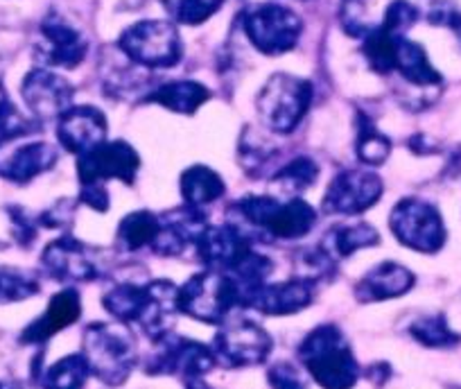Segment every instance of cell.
I'll return each mask as SVG.
<instances>
[{
	"instance_id": "obj_28",
	"label": "cell",
	"mask_w": 461,
	"mask_h": 389,
	"mask_svg": "<svg viewBox=\"0 0 461 389\" xmlns=\"http://www.w3.org/2000/svg\"><path fill=\"white\" fill-rule=\"evenodd\" d=\"M161 229V218L154 215L152 211H134L118 224V236L115 245L122 251H140L145 247H152Z\"/></svg>"
},
{
	"instance_id": "obj_5",
	"label": "cell",
	"mask_w": 461,
	"mask_h": 389,
	"mask_svg": "<svg viewBox=\"0 0 461 389\" xmlns=\"http://www.w3.org/2000/svg\"><path fill=\"white\" fill-rule=\"evenodd\" d=\"M312 84L290 73H276L267 79L256 97L260 121L276 134H292L312 104Z\"/></svg>"
},
{
	"instance_id": "obj_32",
	"label": "cell",
	"mask_w": 461,
	"mask_h": 389,
	"mask_svg": "<svg viewBox=\"0 0 461 389\" xmlns=\"http://www.w3.org/2000/svg\"><path fill=\"white\" fill-rule=\"evenodd\" d=\"M88 375H91V371H88L82 353H73V356L61 357L55 365L48 366L41 384L43 389H84Z\"/></svg>"
},
{
	"instance_id": "obj_4",
	"label": "cell",
	"mask_w": 461,
	"mask_h": 389,
	"mask_svg": "<svg viewBox=\"0 0 461 389\" xmlns=\"http://www.w3.org/2000/svg\"><path fill=\"white\" fill-rule=\"evenodd\" d=\"M236 308H245V292L226 272H199L179 287V312L202 324H226Z\"/></svg>"
},
{
	"instance_id": "obj_30",
	"label": "cell",
	"mask_w": 461,
	"mask_h": 389,
	"mask_svg": "<svg viewBox=\"0 0 461 389\" xmlns=\"http://www.w3.org/2000/svg\"><path fill=\"white\" fill-rule=\"evenodd\" d=\"M407 333L428 348H452L461 342L459 333L450 329L446 315L443 312H434V315H420L410 324Z\"/></svg>"
},
{
	"instance_id": "obj_20",
	"label": "cell",
	"mask_w": 461,
	"mask_h": 389,
	"mask_svg": "<svg viewBox=\"0 0 461 389\" xmlns=\"http://www.w3.org/2000/svg\"><path fill=\"white\" fill-rule=\"evenodd\" d=\"M82 315V299L75 287L57 292L50 299L43 315H39L28 329L21 333V344H46L64 329L73 326Z\"/></svg>"
},
{
	"instance_id": "obj_1",
	"label": "cell",
	"mask_w": 461,
	"mask_h": 389,
	"mask_svg": "<svg viewBox=\"0 0 461 389\" xmlns=\"http://www.w3.org/2000/svg\"><path fill=\"white\" fill-rule=\"evenodd\" d=\"M299 360L321 389H353L360 380L356 353L335 324L310 330L299 344Z\"/></svg>"
},
{
	"instance_id": "obj_35",
	"label": "cell",
	"mask_w": 461,
	"mask_h": 389,
	"mask_svg": "<svg viewBox=\"0 0 461 389\" xmlns=\"http://www.w3.org/2000/svg\"><path fill=\"white\" fill-rule=\"evenodd\" d=\"M167 14L184 25H202L211 19L226 0H158Z\"/></svg>"
},
{
	"instance_id": "obj_13",
	"label": "cell",
	"mask_w": 461,
	"mask_h": 389,
	"mask_svg": "<svg viewBox=\"0 0 461 389\" xmlns=\"http://www.w3.org/2000/svg\"><path fill=\"white\" fill-rule=\"evenodd\" d=\"M41 265L48 276L61 283H91L102 276L95 251L68 233L43 249Z\"/></svg>"
},
{
	"instance_id": "obj_45",
	"label": "cell",
	"mask_w": 461,
	"mask_h": 389,
	"mask_svg": "<svg viewBox=\"0 0 461 389\" xmlns=\"http://www.w3.org/2000/svg\"><path fill=\"white\" fill-rule=\"evenodd\" d=\"M452 32H455V37H456V41H459V46H461V14L456 16V21L455 23H452Z\"/></svg>"
},
{
	"instance_id": "obj_21",
	"label": "cell",
	"mask_w": 461,
	"mask_h": 389,
	"mask_svg": "<svg viewBox=\"0 0 461 389\" xmlns=\"http://www.w3.org/2000/svg\"><path fill=\"white\" fill-rule=\"evenodd\" d=\"M179 315V287L170 281H152L145 285V303L136 324L148 338L158 339L172 333V321Z\"/></svg>"
},
{
	"instance_id": "obj_19",
	"label": "cell",
	"mask_w": 461,
	"mask_h": 389,
	"mask_svg": "<svg viewBox=\"0 0 461 389\" xmlns=\"http://www.w3.org/2000/svg\"><path fill=\"white\" fill-rule=\"evenodd\" d=\"M158 218H161V229L152 245L154 254L158 256H179L188 247H194L197 238L208 227L202 209H193L188 204L176 211H167Z\"/></svg>"
},
{
	"instance_id": "obj_40",
	"label": "cell",
	"mask_w": 461,
	"mask_h": 389,
	"mask_svg": "<svg viewBox=\"0 0 461 389\" xmlns=\"http://www.w3.org/2000/svg\"><path fill=\"white\" fill-rule=\"evenodd\" d=\"M73 211H75L73 202L59 200L55 206H50V209L43 211V213L39 215V224H41V227L61 229L73 220Z\"/></svg>"
},
{
	"instance_id": "obj_38",
	"label": "cell",
	"mask_w": 461,
	"mask_h": 389,
	"mask_svg": "<svg viewBox=\"0 0 461 389\" xmlns=\"http://www.w3.org/2000/svg\"><path fill=\"white\" fill-rule=\"evenodd\" d=\"M267 383L272 389H308L301 371L290 362H276L269 366Z\"/></svg>"
},
{
	"instance_id": "obj_36",
	"label": "cell",
	"mask_w": 461,
	"mask_h": 389,
	"mask_svg": "<svg viewBox=\"0 0 461 389\" xmlns=\"http://www.w3.org/2000/svg\"><path fill=\"white\" fill-rule=\"evenodd\" d=\"M30 131H32V122L12 104L5 86L0 84V148Z\"/></svg>"
},
{
	"instance_id": "obj_43",
	"label": "cell",
	"mask_w": 461,
	"mask_h": 389,
	"mask_svg": "<svg viewBox=\"0 0 461 389\" xmlns=\"http://www.w3.org/2000/svg\"><path fill=\"white\" fill-rule=\"evenodd\" d=\"M389 375H392V369H389V365H384V362H380V365H371L369 366V378L371 383L375 384H384L389 380Z\"/></svg>"
},
{
	"instance_id": "obj_25",
	"label": "cell",
	"mask_w": 461,
	"mask_h": 389,
	"mask_svg": "<svg viewBox=\"0 0 461 389\" xmlns=\"http://www.w3.org/2000/svg\"><path fill=\"white\" fill-rule=\"evenodd\" d=\"M378 242H380V236L371 224L357 222V224H339V227H332L330 231L323 236V240L319 242V247H321L323 254L337 265L339 260L356 254V251L366 249V247H375Z\"/></svg>"
},
{
	"instance_id": "obj_31",
	"label": "cell",
	"mask_w": 461,
	"mask_h": 389,
	"mask_svg": "<svg viewBox=\"0 0 461 389\" xmlns=\"http://www.w3.org/2000/svg\"><path fill=\"white\" fill-rule=\"evenodd\" d=\"M356 154L366 166H383L392 154V140L374 125L366 113H357Z\"/></svg>"
},
{
	"instance_id": "obj_3",
	"label": "cell",
	"mask_w": 461,
	"mask_h": 389,
	"mask_svg": "<svg viewBox=\"0 0 461 389\" xmlns=\"http://www.w3.org/2000/svg\"><path fill=\"white\" fill-rule=\"evenodd\" d=\"M242 224L258 231L269 233L281 240H296L312 231L317 213L301 197H290L287 202L269 197V194H249L230 206Z\"/></svg>"
},
{
	"instance_id": "obj_15",
	"label": "cell",
	"mask_w": 461,
	"mask_h": 389,
	"mask_svg": "<svg viewBox=\"0 0 461 389\" xmlns=\"http://www.w3.org/2000/svg\"><path fill=\"white\" fill-rule=\"evenodd\" d=\"M41 43H39V59L46 66L57 68H77L88 52V41L77 28L68 23L57 12L41 21Z\"/></svg>"
},
{
	"instance_id": "obj_34",
	"label": "cell",
	"mask_w": 461,
	"mask_h": 389,
	"mask_svg": "<svg viewBox=\"0 0 461 389\" xmlns=\"http://www.w3.org/2000/svg\"><path fill=\"white\" fill-rule=\"evenodd\" d=\"M39 294V278L32 272L0 265V306L25 302Z\"/></svg>"
},
{
	"instance_id": "obj_11",
	"label": "cell",
	"mask_w": 461,
	"mask_h": 389,
	"mask_svg": "<svg viewBox=\"0 0 461 389\" xmlns=\"http://www.w3.org/2000/svg\"><path fill=\"white\" fill-rule=\"evenodd\" d=\"M383 197V181L365 170H344L328 184L323 194V213L360 215L375 206Z\"/></svg>"
},
{
	"instance_id": "obj_27",
	"label": "cell",
	"mask_w": 461,
	"mask_h": 389,
	"mask_svg": "<svg viewBox=\"0 0 461 389\" xmlns=\"http://www.w3.org/2000/svg\"><path fill=\"white\" fill-rule=\"evenodd\" d=\"M181 197L193 209H203L224 194L226 185L215 170L206 166H190L179 179Z\"/></svg>"
},
{
	"instance_id": "obj_44",
	"label": "cell",
	"mask_w": 461,
	"mask_h": 389,
	"mask_svg": "<svg viewBox=\"0 0 461 389\" xmlns=\"http://www.w3.org/2000/svg\"><path fill=\"white\" fill-rule=\"evenodd\" d=\"M450 170L455 172L456 176H461V145L455 149V154H452V158H450Z\"/></svg>"
},
{
	"instance_id": "obj_9",
	"label": "cell",
	"mask_w": 461,
	"mask_h": 389,
	"mask_svg": "<svg viewBox=\"0 0 461 389\" xmlns=\"http://www.w3.org/2000/svg\"><path fill=\"white\" fill-rule=\"evenodd\" d=\"M154 342L157 348L145 365V371L152 375H179L184 384H190L203 380V375L217 365L212 348L194 339L167 333Z\"/></svg>"
},
{
	"instance_id": "obj_24",
	"label": "cell",
	"mask_w": 461,
	"mask_h": 389,
	"mask_svg": "<svg viewBox=\"0 0 461 389\" xmlns=\"http://www.w3.org/2000/svg\"><path fill=\"white\" fill-rule=\"evenodd\" d=\"M393 73H398L407 84H411L416 88H423V91L438 88L443 82L441 73L429 64V57L425 52V48L420 43L410 41L407 37H402L396 46Z\"/></svg>"
},
{
	"instance_id": "obj_2",
	"label": "cell",
	"mask_w": 461,
	"mask_h": 389,
	"mask_svg": "<svg viewBox=\"0 0 461 389\" xmlns=\"http://www.w3.org/2000/svg\"><path fill=\"white\" fill-rule=\"evenodd\" d=\"M82 356L88 371L106 387H121L139 362L134 335L125 324L93 321L84 329Z\"/></svg>"
},
{
	"instance_id": "obj_26",
	"label": "cell",
	"mask_w": 461,
	"mask_h": 389,
	"mask_svg": "<svg viewBox=\"0 0 461 389\" xmlns=\"http://www.w3.org/2000/svg\"><path fill=\"white\" fill-rule=\"evenodd\" d=\"M208 97H211V91L203 84L193 82V79H179V82H167L163 86L154 88L145 97V103L161 104V107L170 109V112L190 116V113H194L206 103Z\"/></svg>"
},
{
	"instance_id": "obj_18",
	"label": "cell",
	"mask_w": 461,
	"mask_h": 389,
	"mask_svg": "<svg viewBox=\"0 0 461 389\" xmlns=\"http://www.w3.org/2000/svg\"><path fill=\"white\" fill-rule=\"evenodd\" d=\"M247 249H251V240L233 224H224V227L208 224L194 242V254L199 263L211 272H229Z\"/></svg>"
},
{
	"instance_id": "obj_16",
	"label": "cell",
	"mask_w": 461,
	"mask_h": 389,
	"mask_svg": "<svg viewBox=\"0 0 461 389\" xmlns=\"http://www.w3.org/2000/svg\"><path fill=\"white\" fill-rule=\"evenodd\" d=\"M314 292H317V283L299 276L283 283H265L247 297L245 308L258 311L260 315L267 317L294 315L314 302Z\"/></svg>"
},
{
	"instance_id": "obj_7",
	"label": "cell",
	"mask_w": 461,
	"mask_h": 389,
	"mask_svg": "<svg viewBox=\"0 0 461 389\" xmlns=\"http://www.w3.org/2000/svg\"><path fill=\"white\" fill-rule=\"evenodd\" d=\"M242 28L256 50L276 57L294 50L303 34V21L290 7L278 3H260L245 12Z\"/></svg>"
},
{
	"instance_id": "obj_33",
	"label": "cell",
	"mask_w": 461,
	"mask_h": 389,
	"mask_svg": "<svg viewBox=\"0 0 461 389\" xmlns=\"http://www.w3.org/2000/svg\"><path fill=\"white\" fill-rule=\"evenodd\" d=\"M319 176V166L310 157H299L294 161L285 163L276 175L272 176V184L278 185L287 194H301L312 188Z\"/></svg>"
},
{
	"instance_id": "obj_41",
	"label": "cell",
	"mask_w": 461,
	"mask_h": 389,
	"mask_svg": "<svg viewBox=\"0 0 461 389\" xmlns=\"http://www.w3.org/2000/svg\"><path fill=\"white\" fill-rule=\"evenodd\" d=\"M10 220H12V229H14V236L21 245H30V242L37 238V224L32 222V218H28L23 209L19 206H10Z\"/></svg>"
},
{
	"instance_id": "obj_29",
	"label": "cell",
	"mask_w": 461,
	"mask_h": 389,
	"mask_svg": "<svg viewBox=\"0 0 461 389\" xmlns=\"http://www.w3.org/2000/svg\"><path fill=\"white\" fill-rule=\"evenodd\" d=\"M145 303V285H134V283H122L115 285L102 297V306L118 324H136L143 312Z\"/></svg>"
},
{
	"instance_id": "obj_39",
	"label": "cell",
	"mask_w": 461,
	"mask_h": 389,
	"mask_svg": "<svg viewBox=\"0 0 461 389\" xmlns=\"http://www.w3.org/2000/svg\"><path fill=\"white\" fill-rule=\"evenodd\" d=\"M459 7L455 5V0H432L428 7V23L441 25V28H452V23L459 16Z\"/></svg>"
},
{
	"instance_id": "obj_17",
	"label": "cell",
	"mask_w": 461,
	"mask_h": 389,
	"mask_svg": "<svg viewBox=\"0 0 461 389\" xmlns=\"http://www.w3.org/2000/svg\"><path fill=\"white\" fill-rule=\"evenodd\" d=\"M106 118L95 107H73L57 121V139L70 154L84 157L106 143Z\"/></svg>"
},
{
	"instance_id": "obj_10",
	"label": "cell",
	"mask_w": 461,
	"mask_h": 389,
	"mask_svg": "<svg viewBox=\"0 0 461 389\" xmlns=\"http://www.w3.org/2000/svg\"><path fill=\"white\" fill-rule=\"evenodd\" d=\"M211 348L217 365L245 369V366L263 365L272 353L274 342L272 335L256 321H236V324L220 326Z\"/></svg>"
},
{
	"instance_id": "obj_46",
	"label": "cell",
	"mask_w": 461,
	"mask_h": 389,
	"mask_svg": "<svg viewBox=\"0 0 461 389\" xmlns=\"http://www.w3.org/2000/svg\"><path fill=\"white\" fill-rule=\"evenodd\" d=\"M0 389H5V384H3V383H0Z\"/></svg>"
},
{
	"instance_id": "obj_42",
	"label": "cell",
	"mask_w": 461,
	"mask_h": 389,
	"mask_svg": "<svg viewBox=\"0 0 461 389\" xmlns=\"http://www.w3.org/2000/svg\"><path fill=\"white\" fill-rule=\"evenodd\" d=\"M79 200L86 206H91L97 213H104L109 211V193H106L104 184H84L79 190Z\"/></svg>"
},
{
	"instance_id": "obj_12",
	"label": "cell",
	"mask_w": 461,
	"mask_h": 389,
	"mask_svg": "<svg viewBox=\"0 0 461 389\" xmlns=\"http://www.w3.org/2000/svg\"><path fill=\"white\" fill-rule=\"evenodd\" d=\"M140 157L127 140H106L77 158L79 184H104L109 179L134 184Z\"/></svg>"
},
{
	"instance_id": "obj_14",
	"label": "cell",
	"mask_w": 461,
	"mask_h": 389,
	"mask_svg": "<svg viewBox=\"0 0 461 389\" xmlns=\"http://www.w3.org/2000/svg\"><path fill=\"white\" fill-rule=\"evenodd\" d=\"M21 95L37 121H59L73 109L75 88L68 79L48 68H34L21 84Z\"/></svg>"
},
{
	"instance_id": "obj_23",
	"label": "cell",
	"mask_w": 461,
	"mask_h": 389,
	"mask_svg": "<svg viewBox=\"0 0 461 389\" xmlns=\"http://www.w3.org/2000/svg\"><path fill=\"white\" fill-rule=\"evenodd\" d=\"M57 163V149L50 143H25L16 148L14 152L7 157V161L0 167V175L5 176L12 184L25 185L32 179H37L43 172L52 170Z\"/></svg>"
},
{
	"instance_id": "obj_6",
	"label": "cell",
	"mask_w": 461,
	"mask_h": 389,
	"mask_svg": "<svg viewBox=\"0 0 461 389\" xmlns=\"http://www.w3.org/2000/svg\"><path fill=\"white\" fill-rule=\"evenodd\" d=\"M118 48L127 59L143 68H172L181 61L184 43L179 30L170 21H139L118 39Z\"/></svg>"
},
{
	"instance_id": "obj_22",
	"label": "cell",
	"mask_w": 461,
	"mask_h": 389,
	"mask_svg": "<svg viewBox=\"0 0 461 389\" xmlns=\"http://www.w3.org/2000/svg\"><path fill=\"white\" fill-rule=\"evenodd\" d=\"M416 276L405 265L384 260L375 265L374 269L365 274L356 285V299L360 303L387 302V299H398L414 287Z\"/></svg>"
},
{
	"instance_id": "obj_37",
	"label": "cell",
	"mask_w": 461,
	"mask_h": 389,
	"mask_svg": "<svg viewBox=\"0 0 461 389\" xmlns=\"http://www.w3.org/2000/svg\"><path fill=\"white\" fill-rule=\"evenodd\" d=\"M419 19V7L411 5L410 0H393V3H389L387 12H384L383 21H380L378 25L380 28L389 30V32L398 34V37H405L407 30L414 28Z\"/></svg>"
},
{
	"instance_id": "obj_8",
	"label": "cell",
	"mask_w": 461,
	"mask_h": 389,
	"mask_svg": "<svg viewBox=\"0 0 461 389\" xmlns=\"http://www.w3.org/2000/svg\"><path fill=\"white\" fill-rule=\"evenodd\" d=\"M389 227L398 242L419 254H437L446 245V224L437 206L419 197H405L389 215Z\"/></svg>"
}]
</instances>
